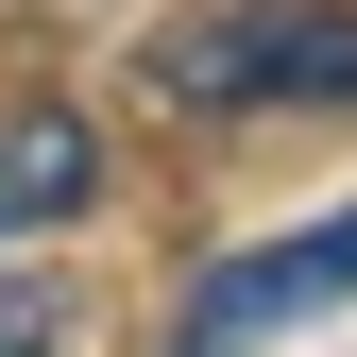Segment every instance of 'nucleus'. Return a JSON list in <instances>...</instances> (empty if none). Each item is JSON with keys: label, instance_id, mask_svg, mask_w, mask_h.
Masks as SVG:
<instances>
[{"label": "nucleus", "instance_id": "f257e3e1", "mask_svg": "<svg viewBox=\"0 0 357 357\" xmlns=\"http://www.w3.org/2000/svg\"><path fill=\"white\" fill-rule=\"evenodd\" d=\"M153 102L188 119H273V102H357V0H221L137 52Z\"/></svg>", "mask_w": 357, "mask_h": 357}, {"label": "nucleus", "instance_id": "20e7f679", "mask_svg": "<svg viewBox=\"0 0 357 357\" xmlns=\"http://www.w3.org/2000/svg\"><path fill=\"white\" fill-rule=\"evenodd\" d=\"M52 324H68L52 289H0V340H52Z\"/></svg>", "mask_w": 357, "mask_h": 357}, {"label": "nucleus", "instance_id": "7ed1b4c3", "mask_svg": "<svg viewBox=\"0 0 357 357\" xmlns=\"http://www.w3.org/2000/svg\"><path fill=\"white\" fill-rule=\"evenodd\" d=\"M85 188H102V137H85L68 102H0V238L85 221Z\"/></svg>", "mask_w": 357, "mask_h": 357}, {"label": "nucleus", "instance_id": "f03ea898", "mask_svg": "<svg viewBox=\"0 0 357 357\" xmlns=\"http://www.w3.org/2000/svg\"><path fill=\"white\" fill-rule=\"evenodd\" d=\"M324 306H357V204L340 221H289V238H255V255H221V273L188 289V340H289V324H324Z\"/></svg>", "mask_w": 357, "mask_h": 357}]
</instances>
